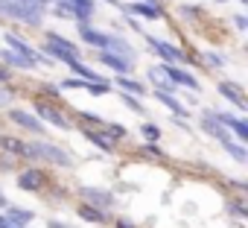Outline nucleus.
I'll list each match as a JSON object with an SVG mask.
<instances>
[{"mask_svg": "<svg viewBox=\"0 0 248 228\" xmlns=\"http://www.w3.org/2000/svg\"><path fill=\"white\" fill-rule=\"evenodd\" d=\"M0 12L12 21H21L27 27H38L44 18L41 3H30V0H0Z\"/></svg>", "mask_w": 248, "mask_h": 228, "instance_id": "1", "label": "nucleus"}, {"mask_svg": "<svg viewBox=\"0 0 248 228\" xmlns=\"http://www.w3.org/2000/svg\"><path fill=\"white\" fill-rule=\"evenodd\" d=\"M79 38H82L85 44H91V47H99V50H114V53H123V56H132V59H135V50H132L126 41H120L117 35H105V33H99V30L88 27L85 21H79Z\"/></svg>", "mask_w": 248, "mask_h": 228, "instance_id": "2", "label": "nucleus"}, {"mask_svg": "<svg viewBox=\"0 0 248 228\" xmlns=\"http://www.w3.org/2000/svg\"><path fill=\"white\" fill-rule=\"evenodd\" d=\"M24 158H44V161L62 164V167H73L70 152H67V149H62V147H56V144H27Z\"/></svg>", "mask_w": 248, "mask_h": 228, "instance_id": "3", "label": "nucleus"}, {"mask_svg": "<svg viewBox=\"0 0 248 228\" xmlns=\"http://www.w3.org/2000/svg\"><path fill=\"white\" fill-rule=\"evenodd\" d=\"M47 53H50L53 59L64 62V65H70L73 59H79V50H76L70 41H64L62 35H56V33H50V35H47Z\"/></svg>", "mask_w": 248, "mask_h": 228, "instance_id": "4", "label": "nucleus"}, {"mask_svg": "<svg viewBox=\"0 0 248 228\" xmlns=\"http://www.w3.org/2000/svg\"><path fill=\"white\" fill-rule=\"evenodd\" d=\"M146 44H149V47H152V50H155V53H158V56H161L164 62H178V65H181V62H190V59H187V56H184V53H181V50H178L175 44L158 41L155 35H146Z\"/></svg>", "mask_w": 248, "mask_h": 228, "instance_id": "5", "label": "nucleus"}, {"mask_svg": "<svg viewBox=\"0 0 248 228\" xmlns=\"http://www.w3.org/2000/svg\"><path fill=\"white\" fill-rule=\"evenodd\" d=\"M6 38V44H9V50H15V53H21V56H27V59H32L35 65H53V62H47V56L44 53H38V50H32L30 44H24L15 33H9V35H3Z\"/></svg>", "mask_w": 248, "mask_h": 228, "instance_id": "6", "label": "nucleus"}, {"mask_svg": "<svg viewBox=\"0 0 248 228\" xmlns=\"http://www.w3.org/2000/svg\"><path fill=\"white\" fill-rule=\"evenodd\" d=\"M9 120H12V123H18V126H21V129H27V132L44 135V123H41L38 117H32L30 111H21V108H9Z\"/></svg>", "mask_w": 248, "mask_h": 228, "instance_id": "7", "label": "nucleus"}, {"mask_svg": "<svg viewBox=\"0 0 248 228\" xmlns=\"http://www.w3.org/2000/svg\"><path fill=\"white\" fill-rule=\"evenodd\" d=\"M99 62H102L105 67L117 70V73H129V70H132V65H135L129 56H123V53H114V50H102V53H99Z\"/></svg>", "mask_w": 248, "mask_h": 228, "instance_id": "8", "label": "nucleus"}, {"mask_svg": "<svg viewBox=\"0 0 248 228\" xmlns=\"http://www.w3.org/2000/svg\"><path fill=\"white\" fill-rule=\"evenodd\" d=\"M123 12H129V15H140V18H146V21H158V18H164V9H161V3H132V6H120Z\"/></svg>", "mask_w": 248, "mask_h": 228, "instance_id": "9", "label": "nucleus"}, {"mask_svg": "<svg viewBox=\"0 0 248 228\" xmlns=\"http://www.w3.org/2000/svg\"><path fill=\"white\" fill-rule=\"evenodd\" d=\"M164 70H167V76H170V82L178 88V85H184V88H190V91H196L199 88V82H196V76L193 73H187V70H181V67H175L172 62H167L164 65Z\"/></svg>", "mask_w": 248, "mask_h": 228, "instance_id": "10", "label": "nucleus"}, {"mask_svg": "<svg viewBox=\"0 0 248 228\" xmlns=\"http://www.w3.org/2000/svg\"><path fill=\"white\" fill-rule=\"evenodd\" d=\"M213 117H216L222 126H228L239 141H245V138H248V123H245L242 117H233V114H213Z\"/></svg>", "mask_w": 248, "mask_h": 228, "instance_id": "11", "label": "nucleus"}, {"mask_svg": "<svg viewBox=\"0 0 248 228\" xmlns=\"http://www.w3.org/2000/svg\"><path fill=\"white\" fill-rule=\"evenodd\" d=\"M47 184V176L41 173V170H27V173H21V179H18V187L21 190H41Z\"/></svg>", "mask_w": 248, "mask_h": 228, "instance_id": "12", "label": "nucleus"}, {"mask_svg": "<svg viewBox=\"0 0 248 228\" xmlns=\"http://www.w3.org/2000/svg\"><path fill=\"white\" fill-rule=\"evenodd\" d=\"M82 196H85L93 208H99V211L114 205V196H111L108 190H99V187H82Z\"/></svg>", "mask_w": 248, "mask_h": 228, "instance_id": "13", "label": "nucleus"}, {"mask_svg": "<svg viewBox=\"0 0 248 228\" xmlns=\"http://www.w3.org/2000/svg\"><path fill=\"white\" fill-rule=\"evenodd\" d=\"M35 111L41 114L44 120H50L53 126H59V129H70V120L64 117V114H59L53 105H47V102H35Z\"/></svg>", "mask_w": 248, "mask_h": 228, "instance_id": "14", "label": "nucleus"}, {"mask_svg": "<svg viewBox=\"0 0 248 228\" xmlns=\"http://www.w3.org/2000/svg\"><path fill=\"white\" fill-rule=\"evenodd\" d=\"M0 62H6L9 67H21V70H30V67H35V62L32 59H27V56H21V53H15V50H3L0 53Z\"/></svg>", "mask_w": 248, "mask_h": 228, "instance_id": "15", "label": "nucleus"}, {"mask_svg": "<svg viewBox=\"0 0 248 228\" xmlns=\"http://www.w3.org/2000/svg\"><path fill=\"white\" fill-rule=\"evenodd\" d=\"M219 94H222L225 99H231L236 108H245V97H242V91H239L236 82H219Z\"/></svg>", "mask_w": 248, "mask_h": 228, "instance_id": "16", "label": "nucleus"}, {"mask_svg": "<svg viewBox=\"0 0 248 228\" xmlns=\"http://www.w3.org/2000/svg\"><path fill=\"white\" fill-rule=\"evenodd\" d=\"M155 99H161L170 111H175V114H178V117H187V114H190V108H184V105H181V99H175L170 91H155Z\"/></svg>", "mask_w": 248, "mask_h": 228, "instance_id": "17", "label": "nucleus"}, {"mask_svg": "<svg viewBox=\"0 0 248 228\" xmlns=\"http://www.w3.org/2000/svg\"><path fill=\"white\" fill-rule=\"evenodd\" d=\"M149 79L158 85V91H172V88H175V85L170 82V76H167L164 65H158V67H149Z\"/></svg>", "mask_w": 248, "mask_h": 228, "instance_id": "18", "label": "nucleus"}, {"mask_svg": "<svg viewBox=\"0 0 248 228\" xmlns=\"http://www.w3.org/2000/svg\"><path fill=\"white\" fill-rule=\"evenodd\" d=\"M117 85L126 91V94H138V97H143V94H146V85H143V82H138V79H129L126 73H120Z\"/></svg>", "mask_w": 248, "mask_h": 228, "instance_id": "19", "label": "nucleus"}, {"mask_svg": "<svg viewBox=\"0 0 248 228\" xmlns=\"http://www.w3.org/2000/svg\"><path fill=\"white\" fill-rule=\"evenodd\" d=\"M82 135H85L91 144H96L102 152H111V149H114V141H111L108 135H99V132H93V129H82Z\"/></svg>", "mask_w": 248, "mask_h": 228, "instance_id": "20", "label": "nucleus"}, {"mask_svg": "<svg viewBox=\"0 0 248 228\" xmlns=\"http://www.w3.org/2000/svg\"><path fill=\"white\" fill-rule=\"evenodd\" d=\"M67 3L76 9V21H88L93 15V0H67Z\"/></svg>", "mask_w": 248, "mask_h": 228, "instance_id": "21", "label": "nucleus"}, {"mask_svg": "<svg viewBox=\"0 0 248 228\" xmlns=\"http://www.w3.org/2000/svg\"><path fill=\"white\" fill-rule=\"evenodd\" d=\"M79 216L85 219V222H105V211H99V208H93V205H82L79 208Z\"/></svg>", "mask_w": 248, "mask_h": 228, "instance_id": "22", "label": "nucleus"}, {"mask_svg": "<svg viewBox=\"0 0 248 228\" xmlns=\"http://www.w3.org/2000/svg\"><path fill=\"white\" fill-rule=\"evenodd\" d=\"M15 225H27L30 219H32V211H21V208H9V213H6Z\"/></svg>", "mask_w": 248, "mask_h": 228, "instance_id": "23", "label": "nucleus"}, {"mask_svg": "<svg viewBox=\"0 0 248 228\" xmlns=\"http://www.w3.org/2000/svg\"><path fill=\"white\" fill-rule=\"evenodd\" d=\"M222 147H225V149H228V152H231V155H233V158H236V161H239V164H242V161H245V158H248V155H245V147H242V144H233V141H231V138H228V141H225V144H222Z\"/></svg>", "mask_w": 248, "mask_h": 228, "instance_id": "24", "label": "nucleus"}, {"mask_svg": "<svg viewBox=\"0 0 248 228\" xmlns=\"http://www.w3.org/2000/svg\"><path fill=\"white\" fill-rule=\"evenodd\" d=\"M0 147L9 149V152H18V155L27 152V144H21V141H15V138H0Z\"/></svg>", "mask_w": 248, "mask_h": 228, "instance_id": "25", "label": "nucleus"}, {"mask_svg": "<svg viewBox=\"0 0 248 228\" xmlns=\"http://www.w3.org/2000/svg\"><path fill=\"white\" fill-rule=\"evenodd\" d=\"M56 15L59 18H76V9L67 3V0H59V3H56Z\"/></svg>", "mask_w": 248, "mask_h": 228, "instance_id": "26", "label": "nucleus"}, {"mask_svg": "<svg viewBox=\"0 0 248 228\" xmlns=\"http://www.w3.org/2000/svg\"><path fill=\"white\" fill-rule=\"evenodd\" d=\"M105 132H108V138H111V141L126 138V126H120V123H108V126H105Z\"/></svg>", "mask_w": 248, "mask_h": 228, "instance_id": "27", "label": "nucleus"}, {"mask_svg": "<svg viewBox=\"0 0 248 228\" xmlns=\"http://www.w3.org/2000/svg\"><path fill=\"white\" fill-rule=\"evenodd\" d=\"M123 102H126L135 114H143V111H146V108H143V102H140L138 97H132V94H123Z\"/></svg>", "mask_w": 248, "mask_h": 228, "instance_id": "28", "label": "nucleus"}, {"mask_svg": "<svg viewBox=\"0 0 248 228\" xmlns=\"http://www.w3.org/2000/svg\"><path fill=\"white\" fill-rule=\"evenodd\" d=\"M140 132H143V138H146V141H158V138H161V129H158L155 123H143V129H140Z\"/></svg>", "mask_w": 248, "mask_h": 228, "instance_id": "29", "label": "nucleus"}, {"mask_svg": "<svg viewBox=\"0 0 248 228\" xmlns=\"http://www.w3.org/2000/svg\"><path fill=\"white\" fill-rule=\"evenodd\" d=\"M85 82H91V79L76 76V79H64V82H62V88H64V91H70V88H85Z\"/></svg>", "mask_w": 248, "mask_h": 228, "instance_id": "30", "label": "nucleus"}, {"mask_svg": "<svg viewBox=\"0 0 248 228\" xmlns=\"http://www.w3.org/2000/svg\"><path fill=\"white\" fill-rule=\"evenodd\" d=\"M143 152H146V155H152V158H161V155H164V152H161V149H158V147H155L152 141H149V144L143 147Z\"/></svg>", "mask_w": 248, "mask_h": 228, "instance_id": "31", "label": "nucleus"}, {"mask_svg": "<svg viewBox=\"0 0 248 228\" xmlns=\"http://www.w3.org/2000/svg\"><path fill=\"white\" fill-rule=\"evenodd\" d=\"M204 59H207L210 67H219V65H222V56H216V53H204Z\"/></svg>", "mask_w": 248, "mask_h": 228, "instance_id": "32", "label": "nucleus"}, {"mask_svg": "<svg viewBox=\"0 0 248 228\" xmlns=\"http://www.w3.org/2000/svg\"><path fill=\"white\" fill-rule=\"evenodd\" d=\"M231 211H233L236 216H245V213H248V211H245V205H239V199H236V202L231 205Z\"/></svg>", "mask_w": 248, "mask_h": 228, "instance_id": "33", "label": "nucleus"}, {"mask_svg": "<svg viewBox=\"0 0 248 228\" xmlns=\"http://www.w3.org/2000/svg\"><path fill=\"white\" fill-rule=\"evenodd\" d=\"M0 228H24V225H15L9 216H0Z\"/></svg>", "mask_w": 248, "mask_h": 228, "instance_id": "34", "label": "nucleus"}, {"mask_svg": "<svg viewBox=\"0 0 248 228\" xmlns=\"http://www.w3.org/2000/svg\"><path fill=\"white\" fill-rule=\"evenodd\" d=\"M196 12H199L196 6H184V9H181V15H184V18H190V21L196 18Z\"/></svg>", "mask_w": 248, "mask_h": 228, "instance_id": "35", "label": "nucleus"}, {"mask_svg": "<svg viewBox=\"0 0 248 228\" xmlns=\"http://www.w3.org/2000/svg\"><path fill=\"white\" fill-rule=\"evenodd\" d=\"M47 228H70V225H67V222H62V219H50V222H47Z\"/></svg>", "mask_w": 248, "mask_h": 228, "instance_id": "36", "label": "nucleus"}, {"mask_svg": "<svg viewBox=\"0 0 248 228\" xmlns=\"http://www.w3.org/2000/svg\"><path fill=\"white\" fill-rule=\"evenodd\" d=\"M236 27H239V30H248V21H245V15H236Z\"/></svg>", "mask_w": 248, "mask_h": 228, "instance_id": "37", "label": "nucleus"}, {"mask_svg": "<svg viewBox=\"0 0 248 228\" xmlns=\"http://www.w3.org/2000/svg\"><path fill=\"white\" fill-rule=\"evenodd\" d=\"M117 225H120V228H138V225H135V222H129V219H120Z\"/></svg>", "mask_w": 248, "mask_h": 228, "instance_id": "38", "label": "nucleus"}, {"mask_svg": "<svg viewBox=\"0 0 248 228\" xmlns=\"http://www.w3.org/2000/svg\"><path fill=\"white\" fill-rule=\"evenodd\" d=\"M6 79H9V73H6V70H0V85H6Z\"/></svg>", "mask_w": 248, "mask_h": 228, "instance_id": "39", "label": "nucleus"}, {"mask_svg": "<svg viewBox=\"0 0 248 228\" xmlns=\"http://www.w3.org/2000/svg\"><path fill=\"white\" fill-rule=\"evenodd\" d=\"M6 205H9V202H6V196H3V193H0V208H6Z\"/></svg>", "mask_w": 248, "mask_h": 228, "instance_id": "40", "label": "nucleus"}, {"mask_svg": "<svg viewBox=\"0 0 248 228\" xmlns=\"http://www.w3.org/2000/svg\"><path fill=\"white\" fill-rule=\"evenodd\" d=\"M108 3H114V6H123V3H120V0H108Z\"/></svg>", "mask_w": 248, "mask_h": 228, "instance_id": "41", "label": "nucleus"}, {"mask_svg": "<svg viewBox=\"0 0 248 228\" xmlns=\"http://www.w3.org/2000/svg\"><path fill=\"white\" fill-rule=\"evenodd\" d=\"M30 3H47V0H30Z\"/></svg>", "mask_w": 248, "mask_h": 228, "instance_id": "42", "label": "nucleus"}, {"mask_svg": "<svg viewBox=\"0 0 248 228\" xmlns=\"http://www.w3.org/2000/svg\"><path fill=\"white\" fill-rule=\"evenodd\" d=\"M216 3H225V0H216Z\"/></svg>", "mask_w": 248, "mask_h": 228, "instance_id": "43", "label": "nucleus"}, {"mask_svg": "<svg viewBox=\"0 0 248 228\" xmlns=\"http://www.w3.org/2000/svg\"><path fill=\"white\" fill-rule=\"evenodd\" d=\"M242 3H248V0H242Z\"/></svg>", "mask_w": 248, "mask_h": 228, "instance_id": "44", "label": "nucleus"}]
</instances>
